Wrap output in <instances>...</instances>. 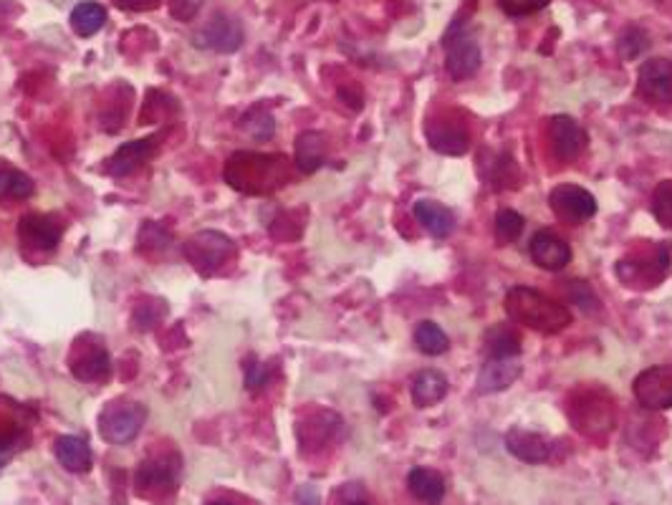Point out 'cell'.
Instances as JSON below:
<instances>
[{"label":"cell","instance_id":"cell-1","mask_svg":"<svg viewBox=\"0 0 672 505\" xmlns=\"http://www.w3.org/2000/svg\"><path fill=\"white\" fill-rule=\"evenodd\" d=\"M503 309L511 316V321L526 326V329L539 331V334H559V331L569 329L571 321H574L564 303L531 286L511 288L506 293Z\"/></svg>","mask_w":672,"mask_h":505},{"label":"cell","instance_id":"cell-2","mask_svg":"<svg viewBox=\"0 0 672 505\" xmlns=\"http://www.w3.org/2000/svg\"><path fill=\"white\" fill-rule=\"evenodd\" d=\"M225 182L246 195H268L288 182V160L281 155L235 152L225 165Z\"/></svg>","mask_w":672,"mask_h":505},{"label":"cell","instance_id":"cell-3","mask_svg":"<svg viewBox=\"0 0 672 505\" xmlns=\"http://www.w3.org/2000/svg\"><path fill=\"white\" fill-rule=\"evenodd\" d=\"M182 460L177 452L170 455H150L134 473V488L137 495L155 505H170L180 488Z\"/></svg>","mask_w":672,"mask_h":505},{"label":"cell","instance_id":"cell-4","mask_svg":"<svg viewBox=\"0 0 672 505\" xmlns=\"http://www.w3.org/2000/svg\"><path fill=\"white\" fill-rule=\"evenodd\" d=\"M569 422L587 437L609 435L617 427V407L607 392H574L569 397Z\"/></svg>","mask_w":672,"mask_h":505},{"label":"cell","instance_id":"cell-5","mask_svg":"<svg viewBox=\"0 0 672 505\" xmlns=\"http://www.w3.org/2000/svg\"><path fill=\"white\" fill-rule=\"evenodd\" d=\"M672 266V243H657L652 245L647 256H627L622 261H617L614 271L617 278L627 288H635V291H647V288L657 286V283L665 281V276L670 273Z\"/></svg>","mask_w":672,"mask_h":505},{"label":"cell","instance_id":"cell-6","mask_svg":"<svg viewBox=\"0 0 672 505\" xmlns=\"http://www.w3.org/2000/svg\"><path fill=\"white\" fill-rule=\"evenodd\" d=\"M147 420V407L132 399H117V402H109L102 410L96 427H99V435L109 445H127L134 437L139 435V430L144 427Z\"/></svg>","mask_w":672,"mask_h":505},{"label":"cell","instance_id":"cell-7","mask_svg":"<svg viewBox=\"0 0 672 505\" xmlns=\"http://www.w3.org/2000/svg\"><path fill=\"white\" fill-rule=\"evenodd\" d=\"M185 258L203 276H215L235 258V243L218 230H200L185 243Z\"/></svg>","mask_w":672,"mask_h":505},{"label":"cell","instance_id":"cell-8","mask_svg":"<svg viewBox=\"0 0 672 505\" xmlns=\"http://www.w3.org/2000/svg\"><path fill=\"white\" fill-rule=\"evenodd\" d=\"M443 43L448 46V59H445V69H448L450 79L453 81H465L470 76L478 74L480 69V48L468 33L463 31V21H453L450 23L448 33H445Z\"/></svg>","mask_w":672,"mask_h":505},{"label":"cell","instance_id":"cell-9","mask_svg":"<svg viewBox=\"0 0 672 505\" xmlns=\"http://www.w3.org/2000/svg\"><path fill=\"white\" fill-rule=\"evenodd\" d=\"M549 208L564 223L579 225L597 215V197L587 187L564 182V185H556L549 192Z\"/></svg>","mask_w":672,"mask_h":505},{"label":"cell","instance_id":"cell-10","mask_svg":"<svg viewBox=\"0 0 672 505\" xmlns=\"http://www.w3.org/2000/svg\"><path fill=\"white\" fill-rule=\"evenodd\" d=\"M427 144H430L438 155L445 157H463L470 149V132L468 124L458 114H443V117H432L425 127Z\"/></svg>","mask_w":672,"mask_h":505},{"label":"cell","instance_id":"cell-11","mask_svg":"<svg viewBox=\"0 0 672 505\" xmlns=\"http://www.w3.org/2000/svg\"><path fill=\"white\" fill-rule=\"evenodd\" d=\"M69 367L79 382H107L112 374V359L96 336H81L74 344Z\"/></svg>","mask_w":672,"mask_h":505},{"label":"cell","instance_id":"cell-12","mask_svg":"<svg viewBox=\"0 0 672 505\" xmlns=\"http://www.w3.org/2000/svg\"><path fill=\"white\" fill-rule=\"evenodd\" d=\"M637 402L650 412L672 410V364H657L640 372L632 382Z\"/></svg>","mask_w":672,"mask_h":505},{"label":"cell","instance_id":"cell-13","mask_svg":"<svg viewBox=\"0 0 672 505\" xmlns=\"http://www.w3.org/2000/svg\"><path fill=\"white\" fill-rule=\"evenodd\" d=\"M546 129H549L551 152H554L556 160L564 162V165H571V162H576L584 152H587L589 144L587 132H584L582 124L576 122L574 117H569V114H556V117H551L549 122H546Z\"/></svg>","mask_w":672,"mask_h":505},{"label":"cell","instance_id":"cell-14","mask_svg":"<svg viewBox=\"0 0 672 505\" xmlns=\"http://www.w3.org/2000/svg\"><path fill=\"white\" fill-rule=\"evenodd\" d=\"M23 245L43 253H54L64 238V220L54 213H28L18 223Z\"/></svg>","mask_w":672,"mask_h":505},{"label":"cell","instance_id":"cell-15","mask_svg":"<svg viewBox=\"0 0 672 505\" xmlns=\"http://www.w3.org/2000/svg\"><path fill=\"white\" fill-rule=\"evenodd\" d=\"M160 134H152V137L144 139H134V142L122 144V147L104 162V170L109 172L112 177H127L132 172H137L139 167H144L152 157L160 152Z\"/></svg>","mask_w":672,"mask_h":505},{"label":"cell","instance_id":"cell-16","mask_svg":"<svg viewBox=\"0 0 672 505\" xmlns=\"http://www.w3.org/2000/svg\"><path fill=\"white\" fill-rule=\"evenodd\" d=\"M528 253H531V261L544 271H564L571 263V245L549 228L539 230L531 238Z\"/></svg>","mask_w":672,"mask_h":505},{"label":"cell","instance_id":"cell-17","mask_svg":"<svg viewBox=\"0 0 672 505\" xmlns=\"http://www.w3.org/2000/svg\"><path fill=\"white\" fill-rule=\"evenodd\" d=\"M637 91L650 104H672V61L650 59L640 69Z\"/></svg>","mask_w":672,"mask_h":505},{"label":"cell","instance_id":"cell-18","mask_svg":"<svg viewBox=\"0 0 672 505\" xmlns=\"http://www.w3.org/2000/svg\"><path fill=\"white\" fill-rule=\"evenodd\" d=\"M506 450L511 452L513 458L523 460V463L541 465L549 463L551 455H554V442H549L544 435H539V432L511 427V430L506 432Z\"/></svg>","mask_w":672,"mask_h":505},{"label":"cell","instance_id":"cell-19","mask_svg":"<svg viewBox=\"0 0 672 505\" xmlns=\"http://www.w3.org/2000/svg\"><path fill=\"white\" fill-rule=\"evenodd\" d=\"M195 43L213 48V51H220V54H233L235 48L243 43V28H240V23L235 18L215 16L210 18L203 33L195 38Z\"/></svg>","mask_w":672,"mask_h":505},{"label":"cell","instance_id":"cell-20","mask_svg":"<svg viewBox=\"0 0 672 505\" xmlns=\"http://www.w3.org/2000/svg\"><path fill=\"white\" fill-rule=\"evenodd\" d=\"M339 430H342V420H339L336 412L309 415L299 422V445L309 452L321 450V447H326L334 440Z\"/></svg>","mask_w":672,"mask_h":505},{"label":"cell","instance_id":"cell-21","mask_svg":"<svg viewBox=\"0 0 672 505\" xmlns=\"http://www.w3.org/2000/svg\"><path fill=\"white\" fill-rule=\"evenodd\" d=\"M521 377V362L518 357L513 359H488L478 374V392L480 394H496L511 387Z\"/></svg>","mask_w":672,"mask_h":505},{"label":"cell","instance_id":"cell-22","mask_svg":"<svg viewBox=\"0 0 672 505\" xmlns=\"http://www.w3.org/2000/svg\"><path fill=\"white\" fill-rule=\"evenodd\" d=\"M412 213H415L417 223H420L427 233L435 235V238H448V235L455 230V213L448 208V205H443V202L438 200L422 197V200L415 202Z\"/></svg>","mask_w":672,"mask_h":505},{"label":"cell","instance_id":"cell-23","mask_svg":"<svg viewBox=\"0 0 672 505\" xmlns=\"http://www.w3.org/2000/svg\"><path fill=\"white\" fill-rule=\"evenodd\" d=\"M448 389L450 382L443 372H438V369H422L415 377V382H412V402L420 410H427V407H435V404L443 402Z\"/></svg>","mask_w":672,"mask_h":505},{"label":"cell","instance_id":"cell-24","mask_svg":"<svg viewBox=\"0 0 672 505\" xmlns=\"http://www.w3.org/2000/svg\"><path fill=\"white\" fill-rule=\"evenodd\" d=\"M407 490L425 505H440L445 498V478L438 470L412 468L407 475Z\"/></svg>","mask_w":672,"mask_h":505},{"label":"cell","instance_id":"cell-25","mask_svg":"<svg viewBox=\"0 0 672 505\" xmlns=\"http://www.w3.org/2000/svg\"><path fill=\"white\" fill-rule=\"evenodd\" d=\"M521 334H518L516 326L511 324H493L491 329L486 331V339H483V346H486L488 359H513L521 354Z\"/></svg>","mask_w":672,"mask_h":505},{"label":"cell","instance_id":"cell-26","mask_svg":"<svg viewBox=\"0 0 672 505\" xmlns=\"http://www.w3.org/2000/svg\"><path fill=\"white\" fill-rule=\"evenodd\" d=\"M56 458L71 473H89L91 470V447L84 437L64 435L54 445Z\"/></svg>","mask_w":672,"mask_h":505},{"label":"cell","instance_id":"cell-27","mask_svg":"<svg viewBox=\"0 0 672 505\" xmlns=\"http://www.w3.org/2000/svg\"><path fill=\"white\" fill-rule=\"evenodd\" d=\"M326 160V137L321 132H304L296 137V167L304 175L319 170Z\"/></svg>","mask_w":672,"mask_h":505},{"label":"cell","instance_id":"cell-28","mask_svg":"<svg viewBox=\"0 0 672 505\" xmlns=\"http://www.w3.org/2000/svg\"><path fill=\"white\" fill-rule=\"evenodd\" d=\"M28 412L13 399L0 397V442L16 447L18 437L26 435L28 430Z\"/></svg>","mask_w":672,"mask_h":505},{"label":"cell","instance_id":"cell-29","mask_svg":"<svg viewBox=\"0 0 672 505\" xmlns=\"http://www.w3.org/2000/svg\"><path fill=\"white\" fill-rule=\"evenodd\" d=\"M104 23H107V8L102 3H94V0H84L71 11V28L84 38L102 31Z\"/></svg>","mask_w":672,"mask_h":505},{"label":"cell","instance_id":"cell-30","mask_svg":"<svg viewBox=\"0 0 672 505\" xmlns=\"http://www.w3.org/2000/svg\"><path fill=\"white\" fill-rule=\"evenodd\" d=\"M415 346L427 357H440L450 349V339L435 321H420L415 326Z\"/></svg>","mask_w":672,"mask_h":505},{"label":"cell","instance_id":"cell-31","mask_svg":"<svg viewBox=\"0 0 672 505\" xmlns=\"http://www.w3.org/2000/svg\"><path fill=\"white\" fill-rule=\"evenodd\" d=\"M36 192V182L21 170H0V200H28Z\"/></svg>","mask_w":672,"mask_h":505},{"label":"cell","instance_id":"cell-32","mask_svg":"<svg viewBox=\"0 0 672 505\" xmlns=\"http://www.w3.org/2000/svg\"><path fill=\"white\" fill-rule=\"evenodd\" d=\"M652 215L665 230H672V180L657 182L652 192Z\"/></svg>","mask_w":672,"mask_h":505},{"label":"cell","instance_id":"cell-33","mask_svg":"<svg viewBox=\"0 0 672 505\" xmlns=\"http://www.w3.org/2000/svg\"><path fill=\"white\" fill-rule=\"evenodd\" d=\"M523 215L513 208H501L496 213V238L498 243H516L518 235L523 233Z\"/></svg>","mask_w":672,"mask_h":505},{"label":"cell","instance_id":"cell-34","mask_svg":"<svg viewBox=\"0 0 672 505\" xmlns=\"http://www.w3.org/2000/svg\"><path fill=\"white\" fill-rule=\"evenodd\" d=\"M240 127L246 129V132L251 134L253 139H258V142H268V139L273 137V132H276V119H273L268 112L253 109V112H248L246 117L240 119Z\"/></svg>","mask_w":672,"mask_h":505},{"label":"cell","instance_id":"cell-35","mask_svg":"<svg viewBox=\"0 0 672 505\" xmlns=\"http://www.w3.org/2000/svg\"><path fill=\"white\" fill-rule=\"evenodd\" d=\"M137 245L142 250H152V253H157V250H165L167 245H170V233H167L160 223H144Z\"/></svg>","mask_w":672,"mask_h":505},{"label":"cell","instance_id":"cell-36","mask_svg":"<svg viewBox=\"0 0 672 505\" xmlns=\"http://www.w3.org/2000/svg\"><path fill=\"white\" fill-rule=\"evenodd\" d=\"M549 3L551 0H498V8L511 18H523L544 11Z\"/></svg>","mask_w":672,"mask_h":505},{"label":"cell","instance_id":"cell-37","mask_svg":"<svg viewBox=\"0 0 672 505\" xmlns=\"http://www.w3.org/2000/svg\"><path fill=\"white\" fill-rule=\"evenodd\" d=\"M569 298L576 303V306H579V309L589 311V314L599 309L597 293H594V288L584 281L569 283Z\"/></svg>","mask_w":672,"mask_h":505},{"label":"cell","instance_id":"cell-38","mask_svg":"<svg viewBox=\"0 0 672 505\" xmlns=\"http://www.w3.org/2000/svg\"><path fill=\"white\" fill-rule=\"evenodd\" d=\"M647 46H650V38L640 28H630V31L619 38V51H622L624 59H637Z\"/></svg>","mask_w":672,"mask_h":505},{"label":"cell","instance_id":"cell-39","mask_svg":"<svg viewBox=\"0 0 672 505\" xmlns=\"http://www.w3.org/2000/svg\"><path fill=\"white\" fill-rule=\"evenodd\" d=\"M205 0H170V13L175 21H192L203 8Z\"/></svg>","mask_w":672,"mask_h":505},{"label":"cell","instance_id":"cell-40","mask_svg":"<svg viewBox=\"0 0 672 505\" xmlns=\"http://www.w3.org/2000/svg\"><path fill=\"white\" fill-rule=\"evenodd\" d=\"M266 382H268V367L253 359V362L248 364V374H246L248 389H261Z\"/></svg>","mask_w":672,"mask_h":505},{"label":"cell","instance_id":"cell-41","mask_svg":"<svg viewBox=\"0 0 672 505\" xmlns=\"http://www.w3.org/2000/svg\"><path fill=\"white\" fill-rule=\"evenodd\" d=\"M122 11H129V13H147V11H155L157 6H160L162 0H114Z\"/></svg>","mask_w":672,"mask_h":505},{"label":"cell","instance_id":"cell-42","mask_svg":"<svg viewBox=\"0 0 672 505\" xmlns=\"http://www.w3.org/2000/svg\"><path fill=\"white\" fill-rule=\"evenodd\" d=\"M342 505H372L367 500V493H364L362 485L352 483L344 488V495H342Z\"/></svg>","mask_w":672,"mask_h":505},{"label":"cell","instance_id":"cell-43","mask_svg":"<svg viewBox=\"0 0 672 505\" xmlns=\"http://www.w3.org/2000/svg\"><path fill=\"white\" fill-rule=\"evenodd\" d=\"M296 503L299 505H321V495L314 485H301L296 493Z\"/></svg>","mask_w":672,"mask_h":505},{"label":"cell","instance_id":"cell-44","mask_svg":"<svg viewBox=\"0 0 672 505\" xmlns=\"http://www.w3.org/2000/svg\"><path fill=\"white\" fill-rule=\"evenodd\" d=\"M11 458H13V445L0 442V468H6V465L11 463Z\"/></svg>","mask_w":672,"mask_h":505},{"label":"cell","instance_id":"cell-45","mask_svg":"<svg viewBox=\"0 0 672 505\" xmlns=\"http://www.w3.org/2000/svg\"><path fill=\"white\" fill-rule=\"evenodd\" d=\"M208 505H233V503H228V500H215V503H208Z\"/></svg>","mask_w":672,"mask_h":505}]
</instances>
